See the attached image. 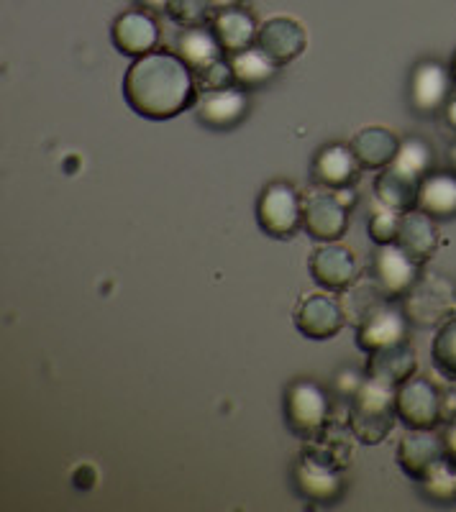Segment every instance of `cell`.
<instances>
[{
    "label": "cell",
    "instance_id": "cell-1",
    "mask_svg": "<svg viewBox=\"0 0 456 512\" xmlns=\"http://www.w3.org/2000/svg\"><path fill=\"white\" fill-rule=\"evenodd\" d=\"M123 98L147 121H170L198 100V85L177 54L152 52L131 62L123 75Z\"/></svg>",
    "mask_w": 456,
    "mask_h": 512
},
{
    "label": "cell",
    "instance_id": "cell-2",
    "mask_svg": "<svg viewBox=\"0 0 456 512\" xmlns=\"http://www.w3.org/2000/svg\"><path fill=\"white\" fill-rule=\"evenodd\" d=\"M395 392L398 387H390L385 382H377L372 377H364L357 392L349 400V428L351 436L359 443L377 446L385 441L395 428L398 410H395Z\"/></svg>",
    "mask_w": 456,
    "mask_h": 512
},
{
    "label": "cell",
    "instance_id": "cell-3",
    "mask_svg": "<svg viewBox=\"0 0 456 512\" xmlns=\"http://www.w3.org/2000/svg\"><path fill=\"white\" fill-rule=\"evenodd\" d=\"M331 400L318 382L295 379L285 390V420L287 428L303 441H313L328 428Z\"/></svg>",
    "mask_w": 456,
    "mask_h": 512
},
{
    "label": "cell",
    "instance_id": "cell-4",
    "mask_svg": "<svg viewBox=\"0 0 456 512\" xmlns=\"http://www.w3.org/2000/svg\"><path fill=\"white\" fill-rule=\"evenodd\" d=\"M257 223L272 239L287 241L303 228V198L287 182H269L257 200Z\"/></svg>",
    "mask_w": 456,
    "mask_h": 512
},
{
    "label": "cell",
    "instance_id": "cell-5",
    "mask_svg": "<svg viewBox=\"0 0 456 512\" xmlns=\"http://www.w3.org/2000/svg\"><path fill=\"white\" fill-rule=\"evenodd\" d=\"M408 341V320L403 310L395 305V300H380V303H369L357 318V346L367 354L385 346Z\"/></svg>",
    "mask_w": 456,
    "mask_h": 512
},
{
    "label": "cell",
    "instance_id": "cell-6",
    "mask_svg": "<svg viewBox=\"0 0 456 512\" xmlns=\"http://www.w3.org/2000/svg\"><path fill=\"white\" fill-rule=\"evenodd\" d=\"M418 269H421V264L398 244H377L375 254H372L375 290L387 300H398V297L408 295L418 282Z\"/></svg>",
    "mask_w": 456,
    "mask_h": 512
},
{
    "label": "cell",
    "instance_id": "cell-7",
    "mask_svg": "<svg viewBox=\"0 0 456 512\" xmlns=\"http://www.w3.org/2000/svg\"><path fill=\"white\" fill-rule=\"evenodd\" d=\"M349 226V208L331 190H310L303 198V228L318 244L339 241Z\"/></svg>",
    "mask_w": 456,
    "mask_h": 512
},
{
    "label": "cell",
    "instance_id": "cell-8",
    "mask_svg": "<svg viewBox=\"0 0 456 512\" xmlns=\"http://www.w3.org/2000/svg\"><path fill=\"white\" fill-rule=\"evenodd\" d=\"M293 484L295 492L313 505H334L344 495V474L339 466L326 464L305 451L293 464Z\"/></svg>",
    "mask_w": 456,
    "mask_h": 512
},
{
    "label": "cell",
    "instance_id": "cell-9",
    "mask_svg": "<svg viewBox=\"0 0 456 512\" xmlns=\"http://www.w3.org/2000/svg\"><path fill=\"white\" fill-rule=\"evenodd\" d=\"M395 410L398 420L408 428H436L444 410L439 390L428 379L410 377L395 392Z\"/></svg>",
    "mask_w": 456,
    "mask_h": 512
},
{
    "label": "cell",
    "instance_id": "cell-10",
    "mask_svg": "<svg viewBox=\"0 0 456 512\" xmlns=\"http://www.w3.org/2000/svg\"><path fill=\"white\" fill-rule=\"evenodd\" d=\"M308 272L318 287L328 292H346L357 280V259L336 241L316 246L308 256Z\"/></svg>",
    "mask_w": 456,
    "mask_h": 512
},
{
    "label": "cell",
    "instance_id": "cell-11",
    "mask_svg": "<svg viewBox=\"0 0 456 512\" xmlns=\"http://www.w3.org/2000/svg\"><path fill=\"white\" fill-rule=\"evenodd\" d=\"M344 305L326 292H310L295 310V326L305 338L328 341L344 328Z\"/></svg>",
    "mask_w": 456,
    "mask_h": 512
},
{
    "label": "cell",
    "instance_id": "cell-12",
    "mask_svg": "<svg viewBox=\"0 0 456 512\" xmlns=\"http://www.w3.org/2000/svg\"><path fill=\"white\" fill-rule=\"evenodd\" d=\"M446 459L444 436L433 428H410L398 446V464L410 479H426Z\"/></svg>",
    "mask_w": 456,
    "mask_h": 512
},
{
    "label": "cell",
    "instance_id": "cell-13",
    "mask_svg": "<svg viewBox=\"0 0 456 512\" xmlns=\"http://www.w3.org/2000/svg\"><path fill=\"white\" fill-rule=\"evenodd\" d=\"M249 113V98H246L244 88H216L203 90L195 100V116L203 126L216 128V131H228L236 128Z\"/></svg>",
    "mask_w": 456,
    "mask_h": 512
},
{
    "label": "cell",
    "instance_id": "cell-14",
    "mask_svg": "<svg viewBox=\"0 0 456 512\" xmlns=\"http://www.w3.org/2000/svg\"><path fill=\"white\" fill-rule=\"evenodd\" d=\"M451 95V72L444 64L426 59L413 70L410 77V105L421 116L444 111L446 100Z\"/></svg>",
    "mask_w": 456,
    "mask_h": 512
},
{
    "label": "cell",
    "instance_id": "cell-15",
    "mask_svg": "<svg viewBox=\"0 0 456 512\" xmlns=\"http://www.w3.org/2000/svg\"><path fill=\"white\" fill-rule=\"evenodd\" d=\"M305 44H308V36H305L303 26L293 21V18H269L257 31V47L277 67L295 62L305 52Z\"/></svg>",
    "mask_w": 456,
    "mask_h": 512
},
{
    "label": "cell",
    "instance_id": "cell-16",
    "mask_svg": "<svg viewBox=\"0 0 456 512\" xmlns=\"http://www.w3.org/2000/svg\"><path fill=\"white\" fill-rule=\"evenodd\" d=\"M113 47L129 59L147 57L159 44V26L149 13L126 11L113 21Z\"/></svg>",
    "mask_w": 456,
    "mask_h": 512
},
{
    "label": "cell",
    "instance_id": "cell-17",
    "mask_svg": "<svg viewBox=\"0 0 456 512\" xmlns=\"http://www.w3.org/2000/svg\"><path fill=\"white\" fill-rule=\"evenodd\" d=\"M310 177L316 182V187L323 190H344V187H354L359 180V162L351 152V146L344 144H328L321 152L313 157V167H310Z\"/></svg>",
    "mask_w": 456,
    "mask_h": 512
},
{
    "label": "cell",
    "instance_id": "cell-18",
    "mask_svg": "<svg viewBox=\"0 0 456 512\" xmlns=\"http://www.w3.org/2000/svg\"><path fill=\"white\" fill-rule=\"evenodd\" d=\"M395 244L408 251L418 264L431 259L433 251L439 249V231H436V218L428 216L426 210L413 208L403 213L400 221V233Z\"/></svg>",
    "mask_w": 456,
    "mask_h": 512
},
{
    "label": "cell",
    "instance_id": "cell-19",
    "mask_svg": "<svg viewBox=\"0 0 456 512\" xmlns=\"http://www.w3.org/2000/svg\"><path fill=\"white\" fill-rule=\"evenodd\" d=\"M413 372H416V354L408 346V341H400V344L385 346V349L367 354V377L377 379V382L400 387V384L413 377Z\"/></svg>",
    "mask_w": 456,
    "mask_h": 512
},
{
    "label": "cell",
    "instance_id": "cell-20",
    "mask_svg": "<svg viewBox=\"0 0 456 512\" xmlns=\"http://www.w3.org/2000/svg\"><path fill=\"white\" fill-rule=\"evenodd\" d=\"M351 152L362 169H385L400 149V139L385 126H367L354 134Z\"/></svg>",
    "mask_w": 456,
    "mask_h": 512
},
{
    "label": "cell",
    "instance_id": "cell-21",
    "mask_svg": "<svg viewBox=\"0 0 456 512\" xmlns=\"http://www.w3.org/2000/svg\"><path fill=\"white\" fill-rule=\"evenodd\" d=\"M175 54L188 64L190 70L200 72L205 67L216 64L218 59H223V47L221 41L216 39L213 29H205V26H188L182 29L180 36L175 39Z\"/></svg>",
    "mask_w": 456,
    "mask_h": 512
},
{
    "label": "cell",
    "instance_id": "cell-22",
    "mask_svg": "<svg viewBox=\"0 0 456 512\" xmlns=\"http://www.w3.org/2000/svg\"><path fill=\"white\" fill-rule=\"evenodd\" d=\"M418 208L436 221L456 218V175L454 172H428L418 185Z\"/></svg>",
    "mask_w": 456,
    "mask_h": 512
},
{
    "label": "cell",
    "instance_id": "cell-23",
    "mask_svg": "<svg viewBox=\"0 0 456 512\" xmlns=\"http://www.w3.org/2000/svg\"><path fill=\"white\" fill-rule=\"evenodd\" d=\"M257 26H254L252 16L241 8H223L213 16V34L221 41V47L226 54L241 52L257 44Z\"/></svg>",
    "mask_w": 456,
    "mask_h": 512
},
{
    "label": "cell",
    "instance_id": "cell-24",
    "mask_svg": "<svg viewBox=\"0 0 456 512\" xmlns=\"http://www.w3.org/2000/svg\"><path fill=\"white\" fill-rule=\"evenodd\" d=\"M228 64H231V72H234V82L244 90L262 88L280 70L257 44L249 49H241V52L228 54Z\"/></svg>",
    "mask_w": 456,
    "mask_h": 512
},
{
    "label": "cell",
    "instance_id": "cell-25",
    "mask_svg": "<svg viewBox=\"0 0 456 512\" xmlns=\"http://www.w3.org/2000/svg\"><path fill=\"white\" fill-rule=\"evenodd\" d=\"M418 185L421 180H413L408 175H400L398 169L385 167L380 169V177L375 180V198L398 213H408V210L418 208Z\"/></svg>",
    "mask_w": 456,
    "mask_h": 512
},
{
    "label": "cell",
    "instance_id": "cell-26",
    "mask_svg": "<svg viewBox=\"0 0 456 512\" xmlns=\"http://www.w3.org/2000/svg\"><path fill=\"white\" fill-rule=\"evenodd\" d=\"M431 164H433L431 146H428L423 139L410 136V139L400 141L398 154H395V159H392L387 167L398 169L400 175H408L413 177V180H423V177L431 172Z\"/></svg>",
    "mask_w": 456,
    "mask_h": 512
},
{
    "label": "cell",
    "instance_id": "cell-27",
    "mask_svg": "<svg viewBox=\"0 0 456 512\" xmlns=\"http://www.w3.org/2000/svg\"><path fill=\"white\" fill-rule=\"evenodd\" d=\"M303 451L310 456H316V459L326 461V464L344 469L351 459V441L339 428H326L318 438L305 441Z\"/></svg>",
    "mask_w": 456,
    "mask_h": 512
},
{
    "label": "cell",
    "instance_id": "cell-28",
    "mask_svg": "<svg viewBox=\"0 0 456 512\" xmlns=\"http://www.w3.org/2000/svg\"><path fill=\"white\" fill-rule=\"evenodd\" d=\"M431 361L439 374L449 382H456V318L446 320L436 331L431 344Z\"/></svg>",
    "mask_w": 456,
    "mask_h": 512
},
{
    "label": "cell",
    "instance_id": "cell-29",
    "mask_svg": "<svg viewBox=\"0 0 456 512\" xmlns=\"http://www.w3.org/2000/svg\"><path fill=\"white\" fill-rule=\"evenodd\" d=\"M400 221H403V213H398L395 208H390V205L380 203L375 198L367 221L369 239L375 241V244H395L400 233Z\"/></svg>",
    "mask_w": 456,
    "mask_h": 512
},
{
    "label": "cell",
    "instance_id": "cell-30",
    "mask_svg": "<svg viewBox=\"0 0 456 512\" xmlns=\"http://www.w3.org/2000/svg\"><path fill=\"white\" fill-rule=\"evenodd\" d=\"M418 484H421L426 497H431L433 502H441V505L456 502V466L451 464L449 459L441 461V464Z\"/></svg>",
    "mask_w": 456,
    "mask_h": 512
},
{
    "label": "cell",
    "instance_id": "cell-31",
    "mask_svg": "<svg viewBox=\"0 0 456 512\" xmlns=\"http://www.w3.org/2000/svg\"><path fill=\"white\" fill-rule=\"evenodd\" d=\"M213 11L216 8H213L211 0H170L167 16L182 29H188V26H203Z\"/></svg>",
    "mask_w": 456,
    "mask_h": 512
},
{
    "label": "cell",
    "instance_id": "cell-32",
    "mask_svg": "<svg viewBox=\"0 0 456 512\" xmlns=\"http://www.w3.org/2000/svg\"><path fill=\"white\" fill-rule=\"evenodd\" d=\"M195 85H198V90H216L234 85V72H231L228 59H218L211 67L195 72Z\"/></svg>",
    "mask_w": 456,
    "mask_h": 512
},
{
    "label": "cell",
    "instance_id": "cell-33",
    "mask_svg": "<svg viewBox=\"0 0 456 512\" xmlns=\"http://www.w3.org/2000/svg\"><path fill=\"white\" fill-rule=\"evenodd\" d=\"M364 379H359L357 374L351 372V369H344V372L339 374V377H336V390L341 392V395H349V400H351V395H354V392H357V387L359 384H362Z\"/></svg>",
    "mask_w": 456,
    "mask_h": 512
},
{
    "label": "cell",
    "instance_id": "cell-34",
    "mask_svg": "<svg viewBox=\"0 0 456 512\" xmlns=\"http://www.w3.org/2000/svg\"><path fill=\"white\" fill-rule=\"evenodd\" d=\"M444 451L446 459L456 466V420L449 425V431L444 433Z\"/></svg>",
    "mask_w": 456,
    "mask_h": 512
},
{
    "label": "cell",
    "instance_id": "cell-35",
    "mask_svg": "<svg viewBox=\"0 0 456 512\" xmlns=\"http://www.w3.org/2000/svg\"><path fill=\"white\" fill-rule=\"evenodd\" d=\"M147 13H167L170 8V0H136Z\"/></svg>",
    "mask_w": 456,
    "mask_h": 512
},
{
    "label": "cell",
    "instance_id": "cell-36",
    "mask_svg": "<svg viewBox=\"0 0 456 512\" xmlns=\"http://www.w3.org/2000/svg\"><path fill=\"white\" fill-rule=\"evenodd\" d=\"M444 121L456 131V95H449L444 105Z\"/></svg>",
    "mask_w": 456,
    "mask_h": 512
},
{
    "label": "cell",
    "instance_id": "cell-37",
    "mask_svg": "<svg viewBox=\"0 0 456 512\" xmlns=\"http://www.w3.org/2000/svg\"><path fill=\"white\" fill-rule=\"evenodd\" d=\"M211 3H213V8H216V11H223V8L239 6L241 0H211Z\"/></svg>",
    "mask_w": 456,
    "mask_h": 512
},
{
    "label": "cell",
    "instance_id": "cell-38",
    "mask_svg": "<svg viewBox=\"0 0 456 512\" xmlns=\"http://www.w3.org/2000/svg\"><path fill=\"white\" fill-rule=\"evenodd\" d=\"M451 167H454V169H456V144H454V146H451Z\"/></svg>",
    "mask_w": 456,
    "mask_h": 512
},
{
    "label": "cell",
    "instance_id": "cell-39",
    "mask_svg": "<svg viewBox=\"0 0 456 512\" xmlns=\"http://www.w3.org/2000/svg\"><path fill=\"white\" fill-rule=\"evenodd\" d=\"M451 77L456 80V54H454V59H451Z\"/></svg>",
    "mask_w": 456,
    "mask_h": 512
}]
</instances>
